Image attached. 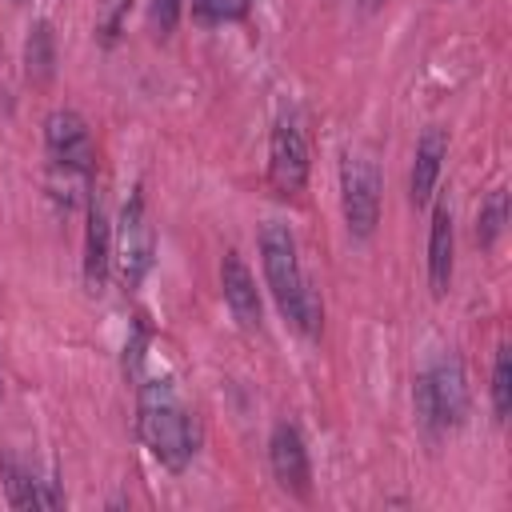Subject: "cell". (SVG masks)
<instances>
[{
    "mask_svg": "<svg viewBox=\"0 0 512 512\" xmlns=\"http://www.w3.org/2000/svg\"><path fill=\"white\" fill-rule=\"evenodd\" d=\"M260 268H264V284L276 300V308L304 332V336H316L320 324H324V304H320V292L308 284L304 268H300V256H296V236L288 224L280 220H268L260 228Z\"/></svg>",
    "mask_w": 512,
    "mask_h": 512,
    "instance_id": "6da1fadb",
    "label": "cell"
},
{
    "mask_svg": "<svg viewBox=\"0 0 512 512\" xmlns=\"http://www.w3.org/2000/svg\"><path fill=\"white\" fill-rule=\"evenodd\" d=\"M136 428L144 448L168 468V472H184L192 452H196V428L188 408L180 404L172 380H144L140 396H136Z\"/></svg>",
    "mask_w": 512,
    "mask_h": 512,
    "instance_id": "7a4b0ae2",
    "label": "cell"
},
{
    "mask_svg": "<svg viewBox=\"0 0 512 512\" xmlns=\"http://www.w3.org/2000/svg\"><path fill=\"white\" fill-rule=\"evenodd\" d=\"M412 408L416 424L428 436H440L448 428H460L468 416V384H464V364L460 356L444 352L436 356L412 384Z\"/></svg>",
    "mask_w": 512,
    "mask_h": 512,
    "instance_id": "3957f363",
    "label": "cell"
},
{
    "mask_svg": "<svg viewBox=\"0 0 512 512\" xmlns=\"http://www.w3.org/2000/svg\"><path fill=\"white\" fill-rule=\"evenodd\" d=\"M340 208L352 240H368L380 224V168L364 152L340 160Z\"/></svg>",
    "mask_w": 512,
    "mask_h": 512,
    "instance_id": "277c9868",
    "label": "cell"
},
{
    "mask_svg": "<svg viewBox=\"0 0 512 512\" xmlns=\"http://www.w3.org/2000/svg\"><path fill=\"white\" fill-rule=\"evenodd\" d=\"M152 252H156V240H152V224H148V208H144V196L132 192L124 212H120V224H116V244H112V256H116V268H120V280L124 288H136L148 268H152Z\"/></svg>",
    "mask_w": 512,
    "mask_h": 512,
    "instance_id": "5b68a950",
    "label": "cell"
},
{
    "mask_svg": "<svg viewBox=\"0 0 512 512\" xmlns=\"http://www.w3.org/2000/svg\"><path fill=\"white\" fill-rule=\"evenodd\" d=\"M44 148L56 172H76V176H92L96 168V144L92 132L84 124L80 112L72 108H56L44 120Z\"/></svg>",
    "mask_w": 512,
    "mask_h": 512,
    "instance_id": "8992f818",
    "label": "cell"
},
{
    "mask_svg": "<svg viewBox=\"0 0 512 512\" xmlns=\"http://www.w3.org/2000/svg\"><path fill=\"white\" fill-rule=\"evenodd\" d=\"M268 184L280 196H300L308 184V140L296 116H280L268 140Z\"/></svg>",
    "mask_w": 512,
    "mask_h": 512,
    "instance_id": "52a82bcc",
    "label": "cell"
},
{
    "mask_svg": "<svg viewBox=\"0 0 512 512\" xmlns=\"http://www.w3.org/2000/svg\"><path fill=\"white\" fill-rule=\"evenodd\" d=\"M268 464H272V476L284 492L292 496H308L312 488V464H308V448H304V436L296 424L280 420L268 436Z\"/></svg>",
    "mask_w": 512,
    "mask_h": 512,
    "instance_id": "ba28073f",
    "label": "cell"
},
{
    "mask_svg": "<svg viewBox=\"0 0 512 512\" xmlns=\"http://www.w3.org/2000/svg\"><path fill=\"white\" fill-rule=\"evenodd\" d=\"M220 292H224V304L232 312V320L240 328H260V292H256V276L248 272L244 256L240 252H224L220 260Z\"/></svg>",
    "mask_w": 512,
    "mask_h": 512,
    "instance_id": "9c48e42d",
    "label": "cell"
},
{
    "mask_svg": "<svg viewBox=\"0 0 512 512\" xmlns=\"http://www.w3.org/2000/svg\"><path fill=\"white\" fill-rule=\"evenodd\" d=\"M444 156H448V132L440 124L424 128L420 140H416V152H412V172H408V200L416 208L428 204V196H432V188L440 180Z\"/></svg>",
    "mask_w": 512,
    "mask_h": 512,
    "instance_id": "30bf717a",
    "label": "cell"
},
{
    "mask_svg": "<svg viewBox=\"0 0 512 512\" xmlns=\"http://www.w3.org/2000/svg\"><path fill=\"white\" fill-rule=\"evenodd\" d=\"M112 268V224L104 200L88 204V228H84V284L88 292H104Z\"/></svg>",
    "mask_w": 512,
    "mask_h": 512,
    "instance_id": "8fae6325",
    "label": "cell"
},
{
    "mask_svg": "<svg viewBox=\"0 0 512 512\" xmlns=\"http://www.w3.org/2000/svg\"><path fill=\"white\" fill-rule=\"evenodd\" d=\"M452 248H456L452 212H448V204H436L432 228H428V288H432V296H444L452 284Z\"/></svg>",
    "mask_w": 512,
    "mask_h": 512,
    "instance_id": "7c38bea8",
    "label": "cell"
},
{
    "mask_svg": "<svg viewBox=\"0 0 512 512\" xmlns=\"http://www.w3.org/2000/svg\"><path fill=\"white\" fill-rule=\"evenodd\" d=\"M0 480H4V492H8V504H12V508H56V504H64L60 492L40 488L44 480H36V476H32L16 456H8V452H4V460H0Z\"/></svg>",
    "mask_w": 512,
    "mask_h": 512,
    "instance_id": "4fadbf2b",
    "label": "cell"
},
{
    "mask_svg": "<svg viewBox=\"0 0 512 512\" xmlns=\"http://www.w3.org/2000/svg\"><path fill=\"white\" fill-rule=\"evenodd\" d=\"M24 72L32 84H48L56 72V32L48 20H36L24 40Z\"/></svg>",
    "mask_w": 512,
    "mask_h": 512,
    "instance_id": "5bb4252c",
    "label": "cell"
},
{
    "mask_svg": "<svg viewBox=\"0 0 512 512\" xmlns=\"http://www.w3.org/2000/svg\"><path fill=\"white\" fill-rule=\"evenodd\" d=\"M504 224H508V192L496 188V192H488V200L476 212V244L480 248H492L500 240Z\"/></svg>",
    "mask_w": 512,
    "mask_h": 512,
    "instance_id": "9a60e30c",
    "label": "cell"
},
{
    "mask_svg": "<svg viewBox=\"0 0 512 512\" xmlns=\"http://www.w3.org/2000/svg\"><path fill=\"white\" fill-rule=\"evenodd\" d=\"M508 408H512V348L500 344L492 360V416L504 424Z\"/></svg>",
    "mask_w": 512,
    "mask_h": 512,
    "instance_id": "2e32d148",
    "label": "cell"
},
{
    "mask_svg": "<svg viewBox=\"0 0 512 512\" xmlns=\"http://www.w3.org/2000/svg\"><path fill=\"white\" fill-rule=\"evenodd\" d=\"M252 8V0H192V12L208 24H232V20H244Z\"/></svg>",
    "mask_w": 512,
    "mask_h": 512,
    "instance_id": "e0dca14e",
    "label": "cell"
},
{
    "mask_svg": "<svg viewBox=\"0 0 512 512\" xmlns=\"http://www.w3.org/2000/svg\"><path fill=\"white\" fill-rule=\"evenodd\" d=\"M124 16H128V0H100V12H96V40L100 44H116L120 28H124Z\"/></svg>",
    "mask_w": 512,
    "mask_h": 512,
    "instance_id": "ac0fdd59",
    "label": "cell"
},
{
    "mask_svg": "<svg viewBox=\"0 0 512 512\" xmlns=\"http://www.w3.org/2000/svg\"><path fill=\"white\" fill-rule=\"evenodd\" d=\"M180 8H184V0H152L148 4V24H152V32L164 40V36H172V28H176V20H180Z\"/></svg>",
    "mask_w": 512,
    "mask_h": 512,
    "instance_id": "d6986e66",
    "label": "cell"
},
{
    "mask_svg": "<svg viewBox=\"0 0 512 512\" xmlns=\"http://www.w3.org/2000/svg\"><path fill=\"white\" fill-rule=\"evenodd\" d=\"M356 4H360V8H364V12H372V8H380V4H384V0H356Z\"/></svg>",
    "mask_w": 512,
    "mask_h": 512,
    "instance_id": "ffe728a7",
    "label": "cell"
},
{
    "mask_svg": "<svg viewBox=\"0 0 512 512\" xmlns=\"http://www.w3.org/2000/svg\"><path fill=\"white\" fill-rule=\"evenodd\" d=\"M0 396H4V376H0Z\"/></svg>",
    "mask_w": 512,
    "mask_h": 512,
    "instance_id": "44dd1931",
    "label": "cell"
}]
</instances>
